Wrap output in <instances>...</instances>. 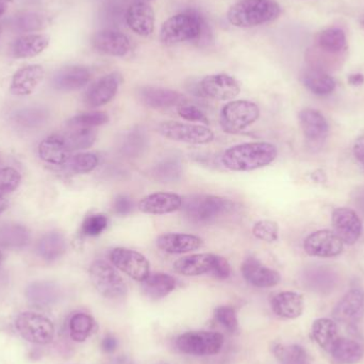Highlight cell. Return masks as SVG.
<instances>
[{
	"label": "cell",
	"instance_id": "cell-52",
	"mask_svg": "<svg viewBox=\"0 0 364 364\" xmlns=\"http://www.w3.org/2000/svg\"><path fill=\"white\" fill-rule=\"evenodd\" d=\"M113 211L119 215H128L132 211L134 203L130 197L126 195H119L115 197L112 203Z\"/></svg>",
	"mask_w": 364,
	"mask_h": 364
},
{
	"label": "cell",
	"instance_id": "cell-45",
	"mask_svg": "<svg viewBox=\"0 0 364 364\" xmlns=\"http://www.w3.org/2000/svg\"><path fill=\"white\" fill-rule=\"evenodd\" d=\"M46 25L44 16L36 12H25L15 15L13 26L19 31L32 32L42 29Z\"/></svg>",
	"mask_w": 364,
	"mask_h": 364
},
{
	"label": "cell",
	"instance_id": "cell-25",
	"mask_svg": "<svg viewBox=\"0 0 364 364\" xmlns=\"http://www.w3.org/2000/svg\"><path fill=\"white\" fill-rule=\"evenodd\" d=\"M271 307L279 318L295 320L303 314L305 301L299 293L286 291L278 293L272 299Z\"/></svg>",
	"mask_w": 364,
	"mask_h": 364
},
{
	"label": "cell",
	"instance_id": "cell-16",
	"mask_svg": "<svg viewBox=\"0 0 364 364\" xmlns=\"http://www.w3.org/2000/svg\"><path fill=\"white\" fill-rule=\"evenodd\" d=\"M121 81L119 73H111L102 77L85 93V105L90 108H97L108 104L117 95Z\"/></svg>",
	"mask_w": 364,
	"mask_h": 364
},
{
	"label": "cell",
	"instance_id": "cell-21",
	"mask_svg": "<svg viewBox=\"0 0 364 364\" xmlns=\"http://www.w3.org/2000/svg\"><path fill=\"white\" fill-rule=\"evenodd\" d=\"M182 203L181 197L175 193L158 192L141 199L139 210L143 213L162 215L181 209Z\"/></svg>",
	"mask_w": 364,
	"mask_h": 364
},
{
	"label": "cell",
	"instance_id": "cell-49",
	"mask_svg": "<svg viewBox=\"0 0 364 364\" xmlns=\"http://www.w3.org/2000/svg\"><path fill=\"white\" fill-rule=\"evenodd\" d=\"M21 181V174L14 168H0V194L16 190Z\"/></svg>",
	"mask_w": 364,
	"mask_h": 364
},
{
	"label": "cell",
	"instance_id": "cell-8",
	"mask_svg": "<svg viewBox=\"0 0 364 364\" xmlns=\"http://www.w3.org/2000/svg\"><path fill=\"white\" fill-rule=\"evenodd\" d=\"M224 336L213 331H188L176 339V348L182 354L213 356L224 346Z\"/></svg>",
	"mask_w": 364,
	"mask_h": 364
},
{
	"label": "cell",
	"instance_id": "cell-15",
	"mask_svg": "<svg viewBox=\"0 0 364 364\" xmlns=\"http://www.w3.org/2000/svg\"><path fill=\"white\" fill-rule=\"evenodd\" d=\"M241 271L244 279L256 288H273L282 280V276L277 271L267 267L258 259L252 257L244 261Z\"/></svg>",
	"mask_w": 364,
	"mask_h": 364
},
{
	"label": "cell",
	"instance_id": "cell-20",
	"mask_svg": "<svg viewBox=\"0 0 364 364\" xmlns=\"http://www.w3.org/2000/svg\"><path fill=\"white\" fill-rule=\"evenodd\" d=\"M91 80L89 68L81 65H70L62 68L55 73L53 85L61 92H73L85 87Z\"/></svg>",
	"mask_w": 364,
	"mask_h": 364
},
{
	"label": "cell",
	"instance_id": "cell-39",
	"mask_svg": "<svg viewBox=\"0 0 364 364\" xmlns=\"http://www.w3.org/2000/svg\"><path fill=\"white\" fill-rule=\"evenodd\" d=\"M149 146V136L145 130L136 127L128 132L122 139L119 151L126 157L138 158L146 151Z\"/></svg>",
	"mask_w": 364,
	"mask_h": 364
},
{
	"label": "cell",
	"instance_id": "cell-51",
	"mask_svg": "<svg viewBox=\"0 0 364 364\" xmlns=\"http://www.w3.org/2000/svg\"><path fill=\"white\" fill-rule=\"evenodd\" d=\"M210 274H211L214 278H216V279H227L231 274L230 264H229V262L226 259L223 258V257L220 256H216L213 267H212Z\"/></svg>",
	"mask_w": 364,
	"mask_h": 364
},
{
	"label": "cell",
	"instance_id": "cell-29",
	"mask_svg": "<svg viewBox=\"0 0 364 364\" xmlns=\"http://www.w3.org/2000/svg\"><path fill=\"white\" fill-rule=\"evenodd\" d=\"M49 38L44 34H26L15 41L12 46L13 57L28 59L36 57L48 47Z\"/></svg>",
	"mask_w": 364,
	"mask_h": 364
},
{
	"label": "cell",
	"instance_id": "cell-2",
	"mask_svg": "<svg viewBox=\"0 0 364 364\" xmlns=\"http://www.w3.org/2000/svg\"><path fill=\"white\" fill-rule=\"evenodd\" d=\"M282 14V6L275 0H240L233 4L227 19L237 28H254L276 21Z\"/></svg>",
	"mask_w": 364,
	"mask_h": 364
},
{
	"label": "cell",
	"instance_id": "cell-61",
	"mask_svg": "<svg viewBox=\"0 0 364 364\" xmlns=\"http://www.w3.org/2000/svg\"><path fill=\"white\" fill-rule=\"evenodd\" d=\"M1 32H2V28H1V26H0V36H1Z\"/></svg>",
	"mask_w": 364,
	"mask_h": 364
},
{
	"label": "cell",
	"instance_id": "cell-12",
	"mask_svg": "<svg viewBox=\"0 0 364 364\" xmlns=\"http://www.w3.org/2000/svg\"><path fill=\"white\" fill-rule=\"evenodd\" d=\"M331 222L333 231L344 244L354 245L363 235V222L358 214L350 208L341 207L333 210Z\"/></svg>",
	"mask_w": 364,
	"mask_h": 364
},
{
	"label": "cell",
	"instance_id": "cell-31",
	"mask_svg": "<svg viewBox=\"0 0 364 364\" xmlns=\"http://www.w3.org/2000/svg\"><path fill=\"white\" fill-rule=\"evenodd\" d=\"M176 288V280L168 274H151L142 282V291L149 299L158 301L164 299Z\"/></svg>",
	"mask_w": 364,
	"mask_h": 364
},
{
	"label": "cell",
	"instance_id": "cell-43",
	"mask_svg": "<svg viewBox=\"0 0 364 364\" xmlns=\"http://www.w3.org/2000/svg\"><path fill=\"white\" fill-rule=\"evenodd\" d=\"M276 358L282 364H307V353L301 346L277 344L274 348Z\"/></svg>",
	"mask_w": 364,
	"mask_h": 364
},
{
	"label": "cell",
	"instance_id": "cell-40",
	"mask_svg": "<svg viewBox=\"0 0 364 364\" xmlns=\"http://www.w3.org/2000/svg\"><path fill=\"white\" fill-rule=\"evenodd\" d=\"M60 136L70 153L90 149L93 146L94 143L96 142V138H97L96 132L93 129H87V128L70 129L68 132L60 134Z\"/></svg>",
	"mask_w": 364,
	"mask_h": 364
},
{
	"label": "cell",
	"instance_id": "cell-41",
	"mask_svg": "<svg viewBox=\"0 0 364 364\" xmlns=\"http://www.w3.org/2000/svg\"><path fill=\"white\" fill-rule=\"evenodd\" d=\"M95 321L90 314L79 312L70 318L68 328H70V339L77 343L87 341V338L93 333Z\"/></svg>",
	"mask_w": 364,
	"mask_h": 364
},
{
	"label": "cell",
	"instance_id": "cell-11",
	"mask_svg": "<svg viewBox=\"0 0 364 364\" xmlns=\"http://www.w3.org/2000/svg\"><path fill=\"white\" fill-rule=\"evenodd\" d=\"M344 243L335 231L324 229L308 235L304 241V250L309 256L318 258H335L343 252Z\"/></svg>",
	"mask_w": 364,
	"mask_h": 364
},
{
	"label": "cell",
	"instance_id": "cell-57",
	"mask_svg": "<svg viewBox=\"0 0 364 364\" xmlns=\"http://www.w3.org/2000/svg\"><path fill=\"white\" fill-rule=\"evenodd\" d=\"M6 207H8V200L4 195L0 194V213H2L6 209Z\"/></svg>",
	"mask_w": 364,
	"mask_h": 364
},
{
	"label": "cell",
	"instance_id": "cell-47",
	"mask_svg": "<svg viewBox=\"0 0 364 364\" xmlns=\"http://www.w3.org/2000/svg\"><path fill=\"white\" fill-rule=\"evenodd\" d=\"M214 318L230 333H235L239 329L237 312L232 307L220 306V307L216 308L214 310Z\"/></svg>",
	"mask_w": 364,
	"mask_h": 364
},
{
	"label": "cell",
	"instance_id": "cell-13",
	"mask_svg": "<svg viewBox=\"0 0 364 364\" xmlns=\"http://www.w3.org/2000/svg\"><path fill=\"white\" fill-rule=\"evenodd\" d=\"M203 95L216 100H229L237 97L241 92L239 82L226 74L209 75L199 82Z\"/></svg>",
	"mask_w": 364,
	"mask_h": 364
},
{
	"label": "cell",
	"instance_id": "cell-3",
	"mask_svg": "<svg viewBox=\"0 0 364 364\" xmlns=\"http://www.w3.org/2000/svg\"><path fill=\"white\" fill-rule=\"evenodd\" d=\"M203 30V21L198 14L178 13L164 21L160 30V40L166 45L179 44L200 38Z\"/></svg>",
	"mask_w": 364,
	"mask_h": 364
},
{
	"label": "cell",
	"instance_id": "cell-53",
	"mask_svg": "<svg viewBox=\"0 0 364 364\" xmlns=\"http://www.w3.org/2000/svg\"><path fill=\"white\" fill-rule=\"evenodd\" d=\"M353 154H354L355 159L364 170V134L355 141Z\"/></svg>",
	"mask_w": 364,
	"mask_h": 364
},
{
	"label": "cell",
	"instance_id": "cell-6",
	"mask_svg": "<svg viewBox=\"0 0 364 364\" xmlns=\"http://www.w3.org/2000/svg\"><path fill=\"white\" fill-rule=\"evenodd\" d=\"M260 117V109L248 100H233L225 105L220 111V124L227 134H235L243 132Z\"/></svg>",
	"mask_w": 364,
	"mask_h": 364
},
{
	"label": "cell",
	"instance_id": "cell-18",
	"mask_svg": "<svg viewBox=\"0 0 364 364\" xmlns=\"http://www.w3.org/2000/svg\"><path fill=\"white\" fill-rule=\"evenodd\" d=\"M126 23L140 36H151L155 29V12L146 1H136L128 8Z\"/></svg>",
	"mask_w": 364,
	"mask_h": 364
},
{
	"label": "cell",
	"instance_id": "cell-19",
	"mask_svg": "<svg viewBox=\"0 0 364 364\" xmlns=\"http://www.w3.org/2000/svg\"><path fill=\"white\" fill-rule=\"evenodd\" d=\"M139 98L151 109H166L186 104V100L179 92L164 87H144L139 90Z\"/></svg>",
	"mask_w": 364,
	"mask_h": 364
},
{
	"label": "cell",
	"instance_id": "cell-42",
	"mask_svg": "<svg viewBox=\"0 0 364 364\" xmlns=\"http://www.w3.org/2000/svg\"><path fill=\"white\" fill-rule=\"evenodd\" d=\"M98 164L100 159L95 154H76L70 155L63 168L72 174H87L93 172L97 168Z\"/></svg>",
	"mask_w": 364,
	"mask_h": 364
},
{
	"label": "cell",
	"instance_id": "cell-63",
	"mask_svg": "<svg viewBox=\"0 0 364 364\" xmlns=\"http://www.w3.org/2000/svg\"><path fill=\"white\" fill-rule=\"evenodd\" d=\"M160 364H166V363H160Z\"/></svg>",
	"mask_w": 364,
	"mask_h": 364
},
{
	"label": "cell",
	"instance_id": "cell-37",
	"mask_svg": "<svg viewBox=\"0 0 364 364\" xmlns=\"http://www.w3.org/2000/svg\"><path fill=\"white\" fill-rule=\"evenodd\" d=\"M311 333L314 341L327 352H331L333 344L340 338L337 324L331 318H318L314 321Z\"/></svg>",
	"mask_w": 364,
	"mask_h": 364
},
{
	"label": "cell",
	"instance_id": "cell-56",
	"mask_svg": "<svg viewBox=\"0 0 364 364\" xmlns=\"http://www.w3.org/2000/svg\"><path fill=\"white\" fill-rule=\"evenodd\" d=\"M13 0H0V16L6 13L8 10L9 6L12 4Z\"/></svg>",
	"mask_w": 364,
	"mask_h": 364
},
{
	"label": "cell",
	"instance_id": "cell-30",
	"mask_svg": "<svg viewBox=\"0 0 364 364\" xmlns=\"http://www.w3.org/2000/svg\"><path fill=\"white\" fill-rule=\"evenodd\" d=\"M38 155L43 161L53 166H63L70 157L60 134H53L38 145Z\"/></svg>",
	"mask_w": 364,
	"mask_h": 364
},
{
	"label": "cell",
	"instance_id": "cell-58",
	"mask_svg": "<svg viewBox=\"0 0 364 364\" xmlns=\"http://www.w3.org/2000/svg\"><path fill=\"white\" fill-rule=\"evenodd\" d=\"M359 23H360L361 27L364 30V14L359 18Z\"/></svg>",
	"mask_w": 364,
	"mask_h": 364
},
{
	"label": "cell",
	"instance_id": "cell-35",
	"mask_svg": "<svg viewBox=\"0 0 364 364\" xmlns=\"http://www.w3.org/2000/svg\"><path fill=\"white\" fill-rule=\"evenodd\" d=\"M30 243V232L21 224L0 226V247L6 250H21Z\"/></svg>",
	"mask_w": 364,
	"mask_h": 364
},
{
	"label": "cell",
	"instance_id": "cell-38",
	"mask_svg": "<svg viewBox=\"0 0 364 364\" xmlns=\"http://www.w3.org/2000/svg\"><path fill=\"white\" fill-rule=\"evenodd\" d=\"M183 174V164L181 158L171 157L164 158L161 161L158 162L153 170L151 175L157 181L162 183H172L178 181Z\"/></svg>",
	"mask_w": 364,
	"mask_h": 364
},
{
	"label": "cell",
	"instance_id": "cell-48",
	"mask_svg": "<svg viewBox=\"0 0 364 364\" xmlns=\"http://www.w3.org/2000/svg\"><path fill=\"white\" fill-rule=\"evenodd\" d=\"M108 226V218L104 214H94L85 218L82 224L83 235L89 237H97L104 232Z\"/></svg>",
	"mask_w": 364,
	"mask_h": 364
},
{
	"label": "cell",
	"instance_id": "cell-55",
	"mask_svg": "<svg viewBox=\"0 0 364 364\" xmlns=\"http://www.w3.org/2000/svg\"><path fill=\"white\" fill-rule=\"evenodd\" d=\"M348 83L353 87H359V85H363L364 76L363 74H352L350 75L348 79Z\"/></svg>",
	"mask_w": 364,
	"mask_h": 364
},
{
	"label": "cell",
	"instance_id": "cell-1",
	"mask_svg": "<svg viewBox=\"0 0 364 364\" xmlns=\"http://www.w3.org/2000/svg\"><path fill=\"white\" fill-rule=\"evenodd\" d=\"M275 145L267 142L244 143L223 154V166L233 172H250L269 166L277 157Z\"/></svg>",
	"mask_w": 364,
	"mask_h": 364
},
{
	"label": "cell",
	"instance_id": "cell-28",
	"mask_svg": "<svg viewBox=\"0 0 364 364\" xmlns=\"http://www.w3.org/2000/svg\"><path fill=\"white\" fill-rule=\"evenodd\" d=\"M301 81L311 93L318 96L329 95L337 87L335 78L318 68H310L304 70Z\"/></svg>",
	"mask_w": 364,
	"mask_h": 364
},
{
	"label": "cell",
	"instance_id": "cell-5",
	"mask_svg": "<svg viewBox=\"0 0 364 364\" xmlns=\"http://www.w3.org/2000/svg\"><path fill=\"white\" fill-rule=\"evenodd\" d=\"M89 273L94 288L105 299H121L127 295V284L119 272L106 261L93 262Z\"/></svg>",
	"mask_w": 364,
	"mask_h": 364
},
{
	"label": "cell",
	"instance_id": "cell-44",
	"mask_svg": "<svg viewBox=\"0 0 364 364\" xmlns=\"http://www.w3.org/2000/svg\"><path fill=\"white\" fill-rule=\"evenodd\" d=\"M109 117L106 112L102 111H95V112L81 113L72 117L68 122V127L70 129H76V128H87V129H93L94 127L105 125L108 123Z\"/></svg>",
	"mask_w": 364,
	"mask_h": 364
},
{
	"label": "cell",
	"instance_id": "cell-10",
	"mask_svg": "<svg viewBox=\"0 0 364 364\" xmlns=\"http://www.w3.org/2000/svg\"><path fill=\"white\" fill-rule=\"evenodd\" d=\"M113 267L136 282H144L151 275V264L146 257L136 250L117 247L109 255Z\"/></svg>",
	"mask_w": 364,
	"mask_h": 364
},
{
	"label": "cell",
	"instance_id": "cell-62",
	"mask_svg": "<svg viewBox=\"0 0 364 364\" xmlns=\"http://www.w3.org/2000/svg\"><path fill=\"white\" fill-rule=\"evenodd\" d=\"M0 164H1V160H0Z\"/></svg>",
	"mask_w": 364,
	"mask_h": 364
},
{
	"label": "cell",
	"instance_id": "cell-26",
	"mask_svg": "<svg viewBox=\"0 0 364 364\" xmlns=\"http://www.w3.org/2000/svg\"><path fill=\"white\" fill-rule=\"evenodd\" d=\"M25 295L28 301L36 307L47 308L59 301L61 291L53 282H36L27 287Z\"/></svg>",
	"mask_w": 364,
	"mask_h": 364
},
{
	"label": "cell",
	"instance_id": "cell-9",
	"mask_svg": "<svg viewBox=\"0 0 364 364\" xmlns=\"http://www.w3.org/2000/svg\"><path fill=\"white\" fill-rule=\"evenodd\" d=\"M157 129L164 138L188 144H208L214 139L213 132L210 128L194 124L164 122Z\"/></svg>",
	"mask_w": 364,
	"mask_h": 364
},
{
	"label": "cell",
	"instance_id": "cell-14",
	"mask_svg": "<svg viewBox=\"0 0 364 364\" xmlns=\"http://www.w3.org/2000/svg\"><path fill=\"white\" fill-rule=\"evenodd\" d=\"M364 316V291L354 288L348 291L333 310V318L338 322L355 324Z\"/></svg>",
	"mask_w": 364,
	"mask_h": 364
},
{
	"label": "cell",
	"instance_id": "cell-24",
	"mask_svg": "<svg viewBox=\"0 0 364 364\" xmlns=\"http://www.w3.org/2000/svg\"><path fill=\"white\" fill-rule=\"evenodd\" d=\"M299 119L304 136L308 140L320 142L328 136V122L320 111L312 108L303 109L299 112Z\"/></svg>",
	"mask_w": 364,
	"mask_h": 364
},
{
	"label": "cell",
	"instance_id": "cell-23",
	"mask_svg": "<svg viewBox=\"0 0 364 364\" xmlns=\"http://www.w3.org/2000/svg\"><path fill=\"white\" fill-rule=\"evenodd\" d=\"M156 244L162 252L181 255L203 247V241L196 235L186 233H164L157 237Z\"/></svg>",
	"mask_w": 364,
	"mask_h": 364
},
{
	"label": "cell",
	"instance_id": "cell-33",
	"mask_svg": "<svg viewBox=\"0 0 364 364\" xmlns=\"http://www.w3.org/2000/svg\"><path fill=\"white\" fill-rule=\"evenodd\" d=\"M68 250L65 237L59 232H49L43 235L36 245V252L43 260L53 262L65 254Z\"/></svg>",
	"mask_w": 364,
	"mask_h": 364
},
{
	"label": "cell",
	"instance_id": "cell-32",
	"mask_svg": "<svg viewBox=\"0 0 364 364\" xmlns=\"http://www.w3.org/2000/svg\"><path fill=\"white\" fill-rule=\"evenodd\" d=\"M50 112L45 107H27L13 113L11 121L23 129H36L48 122Z\"/></svg>",
	"mask_w": 364,
	"mask_h": 364
},
{
	"label": "cell",
	"instance_id": "cell-50",
	"mask_svg": "<svg viewBox=\"0 0 364 364\" xmlns=\"http://www.w3.org/2000/svg\"><path fill=\"white\" fill-rule=\"evenodd\" d=\"M179 117L188 122H201V123H207L208 119L205 113L196 106L192 105H181L177 109Z\"/></svg>",
	"mask_w": 364,
	"mask_h": 364
},
{
	"label": "cell",
	"instance_id": "cell-59",
	"mask_svg": "<svg viewBox=\"0 0 364 364\" xmlns=\"http://www.w3.org/2000/svg\"><path fill=\"white\" fill-rule=\"evenodd\" d=\"M2 258H4V257H2V252H0V263H1Z\"/></svg>",
	"mask_w": 364,
	"mask_h": 364
},
{
	"label": "cell",
	"instance_id": "cell-36",
	"mask_svg": "<svg viewBox=\"0 0 364 364\" xmlns=\"http://www.w3.org/2000/svg\"><path fill=\"white\" fill-rule=\"evenodd\" d=\"M316 44L321 50L338 55L348 48L346 32L339 27H329L318 33Z\"/></svg>",
	"mask_w": 364,
	"mask_h": 364
},
{
	"label": "cell",
	"instance_id": "cell-7",
	"mask_svg": "<svg viewBox=\"0 0 364 364\" xmlns=\"http://www.w3.org/2000/svg\"><path fill=\"white\" fill-rule=\"evenodd\" d=\"M14 325L17 333L29 343L45 346L55 339V325L42 314L23 312L17 316Z\"/></svg>",
	"mask_w": 364,
	"mask_h": 364
},
{
	"label": "cell",
	"instance_id": "cell-54",
	"mask_svg": "<svg viewBox=\"0 0 364 364\" xmlns=\"http://www.w3.org/2000/svg\"><path fill=\"white\" fill-rule=\"evenodd\" d=\"M117 346H119V342H117V338L113 337V336H107L102 340V348L105 353L112 354L117 350Z\"/></svg>",
	"mask_w": 364,
	"mask_h": 364
},
{
	"label": "cell",
	"instance_id": "cell-22",
	"mask_svg": "<svg viewBox=\"0 0 364 364\" xmlns=\"http://www.w3.org/2000/svg\"><path fill=\"white\" fill-rule=\"evenodd\" d=\"M44 68L38 64L23 66L12 77L10 91L13 95L27 96L33 93L44 78Z\"/></svg>",
	"mask_w": 364,
	"mask_h": 364
},
{
	"label": "cell",
	"instance_id": "cell-46",
	"mask_svg": "<svg viewBox=\"0 0 364 364\" xmlns=\"http://www.w3.org/2000/svg\"><path fill=\"white\" fill-rule=\"evenodd\" d=\"M252 233L257 239L261 240V241L274 243L279 237V227H278L277 223L273 222V220H259L254 225Z\"/></svg>",
	"mask_w": 364,
	"mask_h": 364
},
{
	"label": "cell",
	"instance_id": "cell-60",
	"mask_svg": "<svg viewBox=\"0 0 364 364\" xmlns=\"http://www.w3.org/2000/svg\"><path fill=\"white\" fill-rule=\"evenodd\" d=\"M139 1H151V0H139Z\"/></svg>",
	"mask_w": 364,
	"mask_h": 364
},
{
	"label": "cell",
	"instance_id": "cell-17",
	"mask_svg": "<svg viewBox=\"0 0 364 364\" xmlns=\"http://www.w3.org/2000/svg\"><path fill=\"white\" fill-rule=\"evenodd\" d=\"M92 45L97 53L111 57H124L130 51V42L127 36L115 30L96 32Z\"/></svg>",
	"mask_w": 364,
	"mask_h": 364
},
{
	"label": "cell",
	"instance_id": "cell-27",
	"mask_svg": "<svg viewBox=\"0 0 364 364\" xmlns=\"http://www.w3.org/2000/svg\"><path fill=\"white\" fill-rule=\"evenodd\" d=\"M216 255L195 254L182 257L174 263V271L182 276H200L211 272Z\"/></svg>",
	"mask_w": 364,
	"mask_h": 364
},
{
	"label": "cell",
	"instance_id": "cell-34",
	"mask_svg": "<svg viewBox=\"0 0 364 364\" xmlns=\"http://www.w3.org/2000/svg\"><path fill=\"white\" fill-rule=\"evenodd\" d=\"M329 353L340 364H356L363 358L364 348L354 340L339 338Z\"/></svg>",
	"mask_w": 364,
	"mask_h": 364
},
{
	"label": "cell",
	"instance_id": "cell-4",
	"mask_svg": "<svg viewBox=\"0 0 364 364\" xmlns=\"http://www.w3.org/2000/svg\"><path fill=\"white\" fill-rule=\"evenodd\" d=\"M230 208V201L214 195H194L182 203L184 215L195 224L213 222L226 214Z\"/></svg>",
	"mask_w": 364,
	"mask_h": 364
}]
</instances>
